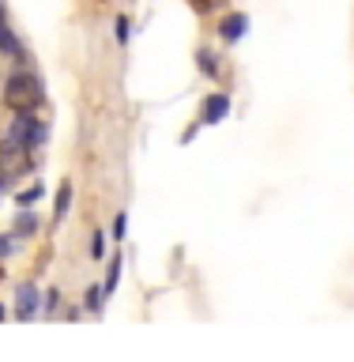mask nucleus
<instances>
[{"label": "nucleus", "mask_w": 354, "mask_h": 362, "mask_svg": "<svg viewBox=\"0 0 354 362\" xmlns=\"http://www.w3.org/2000/svg\"><path fill=\"white\" fill-rule=\"evenodd\" d=\"M42 83L34 79L30 72H16V76H8V83H4V102L16 113L23 110H38L42 106Z\"/></svg>", "instance_id": "f257e3e1"}, {"label": "nucleus", "mask_w": 354, "mask_h": 362, "mask_svg": "<svg viewBox=\"0 0 354 362\" xmlns=\"http://www.w3.org/2000/svg\"><path fill=\"white\" fill-rule=\"evenodd\" d=\"M8 136H16V140H23L27 147H38V144H45V124L34 117V110H23V113H16Z\"/></svg>", "instance_id": "f03ea898"}, {"label": "nucleus", "mask_w": 354, "mask_h": 362, "mask_svg": "<svg viewBox=\"0 0 354 362\" xmlns=\"http://www.w3.org/2000/svg\"><path fill=\"white\" fill-rule=\"evenodd\" d=\"M27 151H30V147L23 140L8 136V140L0 144V170H4V174H19V170H27V163H30Z\"/></svg>", "instance_id": "7ed1b4c3"}, {"label": "nucleus", "mask_w": 354, "mask_h": 362, "mask_svg": "<svg viewBox=\"0 0 354 362\" xmlns=\"http://www.w3.org/2000/svg\"><path fill=\"white\" fill-rule=\"evenodd\" d=\"M38 310V287L34 283H23L19 287V317H30Z\"/></svg>", "instance_id": "20e7f679"}, {"label": "nucleus", "mask_w": 354, "mask_h": 362, "mask_svg": "<svg viewBox=\"0 0 354 362\" xmlns=\"http://www.w3.org/2000/svg\"><path fill=\"white\" fill-rule=\"evenodd\" d=\"M226 110H230V102H226L223 95H215V98L208 102V106H203V121H208V124L223 121V117H226Z\"/></svg>", "instance_id": "39448f33"}, {"label": "nucleus", "mask_w": 354, "mask_h": 362, "mask_svg": "<svg viewBox=\"0 0 354 362\" xmlns=\"http://www.w3.org/2000/svg\"><path fill=\"white\" fill-rule=\"evenodd\" d=\"M0 53H11V57H23L19 49V42H16V34H11L4 23H0Z\"/></svg>", "instance_id": "423d86ee"}, {"label": "nucleus", "mask_w": 354, "mask_h": 362, "mask_svg": "<svg viewBox=\"0 0 354 362\" xmlns=\"http://www.w3.org/2000/svg\"><path fill=\"white\" fill-rule=\"evenodd\" d=\"M242 34H245V16H234V19H226L223 23V38H242Z\"/></svg>", "instance_id": "0eeeda50"}, {"label": "nucleus", "mask_w": 354, "mask_h": 362, "mask_svg": "<svg viewBox=\"0 0 354 362\" xmlns=\"http://www.w3.org/2000/svg\"><path fill=\"white\" fill-rule=\"evenodd\" d=\"M68 204H72V185L64 181V185H61V197H57V219H64V215H68Z\"/></svg>", "instance_id": "6e6552de"}, {"label": "nucleus", "mask_w": 354, "mask_h": 362, "mask_svg": "<svg viewBox=\"0 0 354 362\" xmlns=\"http://www.w3.org/2000/svg\"><path fill=\"white\" fill-rule=\"evenodd\" d=\"M102 298H106V294H102V287H90V291H87V298H83V302L90 305V310H102Z\"/></svg>", "instance_id": "1a4fd4ad"}, {"label": "nucleus", "mask_w": 354, "mask_h": 362, "mask_svg": "<svg viewBox=\"0 0 354 362\" xmlns=\"http://www.w3.org/2000/svg\"><path fill=\"white\" fill-rule=\"evenodd\" d=\"M124 234V215H117V223H113V238Z\"/></svg>", "instance_id": "9d476101"}, {"label": "nucleus", "mask_w": 354, "mask_h": 362, "mask_svg": "<svg viewBox=\"0 0 354 362\" xmlns=\"http://www.w3.org/2000/svg\"><path fill=\"white\" fill-rule=\"evenodd\" d=\"M8 249H11V245H8V238H0V257H4Z\"/></svg>", "instance_id": "9b49d317"}, {"label": "nucleus", "mask_w": 354, "mask_h": 362, "mask_svg": "<svg viewBox=\"0 0 354 362\" xmlns=\"http://www.w3.org/2000/svg\"><path fill=\"white\" fill-rule=\"evenodd\" d=\"M8 174H4V170H0V192H4V185H8V181H4Z\"/></svg>", "instance_id": "f8f14e48"}, {"label": "nucleus", "mask_w": 354, "mask_h": 362, "mask_svg": "<svg viewBox=\"0 0 354 362\" xmlns=\"http://www.w3.org/2000/svg\"><path fill=\"white\" fill-rule=\"evenodd\" d=\"M0 317H4V310H0Z\"/></svg>", "instance_id": "ddd939ff"}]
</instances>
